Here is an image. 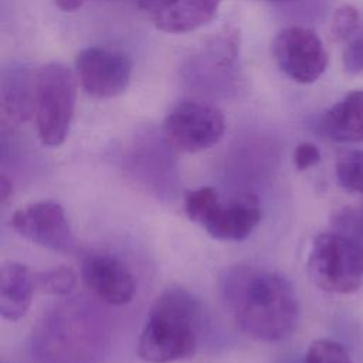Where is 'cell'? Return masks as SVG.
<instances>
[{
  "instance_id": "obj_1",
  "label": "cell",
  "mask_w": 363,
  "mask_h": 363,
  "mask_svg": "<svg viewBox=\"0 0 363 363\" xmlns=\"http://www.w3.org/2000/svg\"><path fill=\"white\" fill-rule=\"evenodd\" d=\"M223 302L238 325L252 339L278 342L298 322L295 291L285 277L252 265H234L220 277Z\"/></svg>"
},
{
  "instance_id": "obj_2",
  "label": "cell",
  "mask_w": 363,
  "mask_h": 363,
  "mask_svg": "<svg viewBox=\"0 0 363 363\" xmlns=\"http://www.w3.org/2000/svg\"><path fill=\"white\" fill-rule=\"evenodd\" d=\"M108 346L104 315L84 299L55 305L33 332V352L44 363H98Z\"/></svg>"
},
{
  "instance_id": "obj_3",
  "label": "cell",
  "mask_w": 363,
  "mask_h": 363,
  "mask_svg": "<svg viewBox=\"0 0 363 363\" xmlns=\"http://www.w3.org/2000/svg\"><path fill=\"white\" fill-rule=\"evenodd\" d=\"M203 329L200 303L182 288H169L152 305L138 353L147 363H172L191 357Z\"/></svg>"
},
{
  "instance_id": "obj_4",
  "label": "cell",
  "mask_w": 363,
  "mask_h": 363,
  "mask_svg": "<svg viewBox=\"0 0 363 363\" xmlns=\"http://www.w3.org/2000/svg\"><path fill=\"white\" fill-rule=\"evenodd\" d=\"M184 211L190 221L220 241H242L261 221V204L255 194L244 193L224 204L208 186L186 193Z\"/></svg>"
},
{
  "instance_id": "obj_5",
  "label": "cell",
  "mask_w": 363,
  "mask_h": 363,
  "mask_svg": "<svg viewBox=\"0 0 363 363\" xmlns=\"http://www.w3.org/2000/svg\"><path fill=\"white\" fill-rule=\"evenodd\" d=\"M77 101L72 71L62 62H48L34 75V118L45 146H60L69 130Z\"/></svg>"
},
{
  "instance_id": "obj_6",
  "label": "cell",
  "mask_w": 363,
  "mask_h": 363,
  "mask_svg": "<svg viewBox=\"0 0 363 363\" xmlns=\"http://www.w3.org/2000/svg\"><path fill=\"white\" fill-rule=\"evenodd\" d=\"M306 265L313 284L325 292L350 294L363 282V248L337 231L313 238Z\"/></svg>"
},
{
  "instance_id": "obj_7",
  "label": "cell",
  "mask_w": 363,
  "mask_h": 363,
  "mask_svg": "<svg viewBox=\"0 0 363 363\" xmlns=\"http://www.w3.org/2000/svg\"><path fill=\"white\" fill-rule=\"evenodd\" d=\"M224 129L223 112L217 106L200 101L176 104L163 122L166 142L187 153L210 149L223 138Z\"/></svg>"
},
{
  "instance_id": "obj_8",
  "label": "cell",
  "mask_w": 363,
  "mask_h": 363,
  "mask_svg": "<svg viewBox=\"0 0 363 363\" xmlns=\"http://www.w3.org/2000/svg\"><path fill=\"white\" fill-rule=\"evenodd\" d=\"M272 54L278 67L299 84L315 82L328 67V52L319 35L303 26H291L277 34Z\"/></svg>"
},
{
  "instance_id": "obj_9",
  "label": "cell",
  "mask_w": 363,
  "mask_h": 363,
  "mask_svg": "<svg viewBox=\"0 0 363 363\" xmlns=\"http://www.w3.org/2000/svg\"><path fill=\"white\" fill-rule=\"evenodd\" d=\"M77 77L94 98L108 99L121 95L132 77L130 58L113 48L86 47L75 57Z\"/></svg>"
},
{
  "instance_id": "obj_10",
  "label": "cell",
  "mask_w": 363,
  "mask_h": 363,
  "mask_svg": "<svg viewBox=\"0 0 363 363\" xmlns=\"http://www.w3.org/2000/svg\"><path fill=\"white\" fill-rule=\"evenodd\" d=\"M13 228L26 240L58 252H71L75 240L64 208L43 200L17 210L11 217Z\"/></svg>"
},
{
  "instance_id": "obj_11",
  "label": "cell",
  "mask_w": 363,
  "mask_h": 363,
  "mask_svg": "<svg viewBox=\"0 0 363 363\" xmlns=\"http://www.w3.org/2000/svg\"><path fill=\"white\" fill-rule=\"evenodd\" d=\"M82 279L101 301L113 306L129 303L136 292L129 268L109 254L88 255L82 262Z\"/></svg>"
},
{
  "instance_id": "obj_12",
  "label": "cell",
  "mask_w": 363,
  "mask_h": 363,
  "mask_svg": "<svg viewBox=\"0 0 363 363\" xmlns=\"http://www.w3.org/2000/svg\"><path fill=\"white\" fill-rule=\"evenodd\" d=\"M221 0H142L152 24L164 33L182 34L210 23Z\"/></svg>"
},
{
  "instance_id": "obj_13",
  "label": "cell",
  "mask_w": 363,
  "mask_h": 363,
  "mask_svg": "<svg viewBox=\"0 0 363 363\" xmlns=\"http://www.w3.org/2000/svg\"><path fill=\"white\" fill-rule=\"evenodd\" d=\"M318 130L335 142H363V89L349 92L319 119Z\"/></svg>"
},
{
  "instance_id": "obj_14",
  "label": "cell",
  "mask_w": 363,
  "mask_h": 363,
  "mask_svg": "<svg viewBox=\"0 0 363 363\" xmlns=\"http://www.w3.org/2000/svg\"><path fill=\"white\" fill-rule=\"evenodd\" d=\"M35 288L34 274L27 265L9 261L0 267V315L6 320L26 316Z\"/></svg>"
},
{
  "instance_id": "obj_15",
  "label": "cell",
  "mask_w": 363,
  "mask_h": 363,
  "mask_svg": "<svg viewBox=\"0 0 363 363\" xmlns=\"http://www.w3.org/2000/svg\"><path fill=\"white\" fill-rule=\"evenodd\" d=\"M1 108L14 122H26L34 112V78L13 71L3 81Z\"/></svg>"
},
{
  "instance_id": "obj_16",
  "label": "cell",
  "mask_w": 363,
  "mask_h": 363,
  "mask_svg": "<svg viewBox=\"0 0 363 363\" xmlns=\"http://www.w3.org/2000/svg\"><path fill=\"white\" fill-rule=\"evenodd\" d=\"M336 177L349 193L363 196V150H345L336 159Z\"/></svg>"
},
{
  "instance_id": "obj_17",
  "label": "cell",
  "mask_w": 363,
  "mask_h": 363,
  "mask_svg": "<svg viewBox=\"0 0 363 363\" xmlns=\"http://www.w3.org/2000/svg\"><path fill=\"white\" fill-rule=\"evenodd\" d=\"M35 288L43 294L64 296L68 295L75 284L77 274L69 267H57L38 274H34Z\"/></svg>"
},
{
  "instance_id": "obj_18",
  "label": "cell",
  "mask_w": 363,
  "mask_h": 363,
  "mask_svg": "<svg viewBox=\"0 0 363 363\" xmlns=\"http://www.w3.org/2000/svg\"><path fill=\"white\" fill-rule=\"evenodd\" d=\"M305 363H352L345 347L329 339H319L311 343L303 357Z\"/></svg>"
},
{
  "instance_id": "obj_19",
  "label": "cell",
  "mask_w": 363,
  "mask_h": 363,
  "mask_svg": "<svg viewBox=\"0 0 363 363\" xmlns=\"http://www.w3.org/2000/svg\"><path fill=\"white\" fill-rule=\"evenodd\" d=\"M359 27V11L352 4H342L332 17L330 34L335 41L349 40Z\"/></svg>"
},
{
  "instance_id": "obj_20",
  "label": "cell",
  "mask_w": 363,
  "mask_h": 363,
  "mask_svg": "<svg viewBox=\"0 0 363 363\" xmlns=\"http://www.w3.org/2000/svg\"><path fill=\"white\" fill-rule=\"evenodd\" d=\"M333 225L363 248V208H343L333 217Z\"/></svg>"
},
{
  "instance_id": "obj_21",
  "label": "cell",
  "mask_w": 363,
  "mask_h": 363,
  "mask_svg": "<svg viewBox=\"0 0 363 363\" xmlns=\"http://www.w3.org/2000/svg\"><path fill=\"white\" fill-rule=\"evenodd\" d=\"M343 68L347 74L363 72V34L353 37L343 51Z\"/></svg>"
},
{
  "instance_id": "obj_22",
  "label": "cell",
  "mask_w": 363,
  "mask_h": 363,
  "mask_svg": "<svg viewBox=\"0 0 363 363\" xmlns=\"http://www.w3.org/2000/svg\"><path fill=\"white\" fill-rule=\"evenodd\" d=\"M320 162L319 149L309 142L299 143L294 152V163L298 170H306Z\"/></svg>"
},
{
  "instance_id": "obj_23",
  "label": "cell",
  "mask_w": 363,
  "mask_h": 363,
  "mask_svg": "<svg viewBox=\"0 0 363 363\" xmlns=\"http://www.w3.org/2000/svg\"><path fill=\"white\" fill-rule=\"evenodd\" d=\"M92 0H55V4L64 11H74Z\"/></svg>"
},
{
  "instance_id": "obj_24",
  "label": "cell",
  "mask_w": 363,
  "mask_h": 363,
  "mask_svg": "<svg viewBox=\"0 0 363 363\" xmlns=\"http://www.w3.org/2000/svg\"><path fill=\"white\" fill-rule=\"evenodd\" d=\"M13 193V189H11V182L4 176L1 174L0 176V197H1V201H6Z\"/></svg>"
},
{
  "instance_id": "obj_25",
  "label": "cell",
  "mask_w": 363,
  "mask_h": 363,
  "mask_svg": "<svg viewBox=\"0 0 363 363\" xmlns=\"http://www.w3.org/2000/svg\"><path fill=\"white\" fill-rule=\"evenodd\" d=\"M284 363H305L303 360H296V359H292V360H286Z\"/></svg>"
},
{
  "instance_id": "obj_26",
  "label": "cell",
  "mask_w": 363,
  "mask_h": 363,
  "mask_svg": "<svg viewBox=\"0 0 363 363\" xmlns=\"http://www.w3.org/2000/svg\"><path fill=\"white\" fill-rule=\"evenodd\" d=\"M259 1H286V0H259Z\"/></svg>"
}]
</instances>
